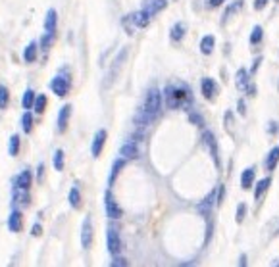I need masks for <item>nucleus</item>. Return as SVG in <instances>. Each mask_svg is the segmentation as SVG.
<instances>
[{
	"label": "nucleus",
	"instance_id": "obj_1",
	"mask_svg": "<svg viewBox=\"0 0 279 267\" xmlns=\"http://www.w3.org/2000/svg\"><path fill=\"white\" fill-rule=\"evenodd\" d=\"M164 94H166L167 108H173V110H179V108L187 106L191 102V91H189V87L167 85Z\"/></svg>",
	"mask_w": 279,
	"mask_h": 267
},
{
	"label": "nucleus",
	"instance_id": "obj_2",
	"mask_svg": "<svg viewBox=\"0 0 279 267\" xmlns=\"http://www.w3.org/2000/svg\"><path fill=\"white\" fill-rule=\"evenodd\" d=\"M162 104H164L162 93H160L158 89H150V91L147 93V96H145V102H143L141 110L154 121V117H156V115L160 113V110H162Z\"/></svg>",
	"mask_w": 279,
	"mask_h": 267
},
{
	"label": "nucleus",
	"instance_id": "obj_3",
	"mask_svg": "<svg viewBox=\"0 0 279 267\" xmlns=\"http://www.w3.org/2000/svg\"><path fill=\"white\" fill-rule=\"evenodd\" d=\"M125 58H127V48L119 50V54L115 56V60L112 62L110 71L106 73V79H104V83H102V87H104V89H108V87H112V83H114V81H115V77L119 75V69H121V65H123Z\"/></svg>",
	"mask_w": 279,
	"mask_h": 267
},
{
	"label": "nucleus",
	"instance_id": "obj_4",
	"mask_svg": "<svg viewBox=\"0 0 279 267\" xmlns=\"http://www.w3.org/2000/svg\"><path fill=\"white\" fill-rule=\"evenodd\" d=\"M106 248L112 256H119V252L123 248L121 236H119L117 229H114V227H108V231H106Z\"/></svg>",
	"mask_w": 279,
	"mask_h": 267
},
{
	"label": "nucleus",
	"instance_id": "obj_5",
	"mask_svg": "<svg viewBox=\"0 0 279 267\" xmlns=\"http://www.w3.org/2000/svg\"><path fill=\"white\" fill-rule=\"evenodd\" d=\"M104 210H106V215L110 219H119L123 215V210L119 208V204L115 202L112 190H106V196H104Z\"/></svg>",
	"mask_w": 279,
	"mask_h": 267
},
{
	"label": "nucleus",
	"instance_id": "obj_6",
	"mask_svg": "<svg viewBox=\"0 0 279 267\" xmlns=\"http://www.w3.org/2000/svg\"><path fill=\"white\" fill-rule=\"evenodd\" d=\"M119 156H121L123 160H137V158H139V146H137V142H135L133 139L125 141V142L119 146Z\"/></svg>",
	"mask_w": 279,
	"mask_h": 267
},
{
	"label": "nucleus",
	"instance_id": "obj_7",
	"mask_svg": "<svg viewBox=\"0 0 279 267\" xmlns=\"http://www.w3.org/2000/svg\"><path fill=\"white\" fill-rule=\"evenodd\" d=\"M91 244H93V223H91V217L87 215L81 225V246L83 250H87Z\"/></svg>",
	"mask_w": 279,
	"mask_h": 267
},
{
	"label": "nucleus",
	"instance_id": "obj_8",
	"mask_svg": "<svg viewBox=\"0 0 279 267\" xmlns=\"http://www.w3.org/2000/svg\"><path fill=\"white\" fill-rule=\"evenodd\" d=\"M106 137H108V133H106L104 129L97 131V135H95V139H93V144H91V154H93V158H98V156L102 154V148H104V144H106Z\"/></svg>",
	"mask_w": 279,
	"mask_h": 267
},
{
	"label": "nucleus",
	"instance_id": "obj_9",
	"mask_svg": "<svg viewBox=\"0 0 279 267\" xmlns=\"http://www.w3.org/2000/svg\"><path fill=\"white\" fill-rule=\"evenodd\" d=\"M50 91L54 93L56 96H66L67 91H69V79L67 77H62L58 75L50 81Z\"/></svg>",
	"mask_w": 279,
	"mask_h": 267
},
{
	"label": "nucleus",
	"instance_id": "obj_10",
	"mask_svg": "<svg viewBox=\"0 0 279 267\" xmlns=\"http://www.w3.org/2000/svg\"><path fill=\"white\" fill-rule=\"evenodd\" d=\"M202 142L208 146V150H210L212 158H214V161H216V165L220 167V154H218V144H216V139H214V135H212L210 131H204V133H202Z\"/></svg>",
	"mask_w": 279,
	"mask_h": 267
},
{
	"label": "nucleus",
	"instance_id": "obj_11",
	"mask_svg": "<svg viewBox=\"0 0 279 267\" xmlns=\"http://www.w3.org/2000/svg\"><path fill=\"white\" fill-rule=\"evenodd\" d=\"M216 200H218V190L214 188L200 204H198V212H200V215H204V217H208L210 215V210L214 208V204H216Z\"/></svg>",
	"mask_w": 279,
	"mask_h": 267
},
{
	"label": "nucleus",
	"instance_id": "obj_12",
	"mask_svg": "<svg viewBox=\"0 0 279 267\" xmlns=\"http://www.w3.org/2000/svg\"><path fill=\"white\" fill-rule=\"evenodd\" d=\"M200 89H202L204 98H208V100H212V98L216 96V93H218V85H216V81L210 79V77H204V79H202Z\"/></svg>",
	"mask_w": 279,
	"mask_h": 267
},
{
	"label": "nucleus",
	"instance_id": "obj_13",
	"mask_svg": "<svg viewBox=\"0 0 279 267\" xmlns=\"http://www.w3.org/2000/svg\"><path fill=\"white\" fill-rule=\"evenodd\" d=\"M31 183H33V173H31V169H23V171H21V173L16 177V188L29 190Z\"/></svg>",
	"mask_w": 279,
	"mask_h": 267
},
{
	"label": "nucleus",
	"instance_id": "obj_14",
	"mask_svg": "<svg viewBox=\"0 0 279 267\" xmlns=\"http://www.w3.org/2000/svg\"><path fill=\"white\" fill-rule=\"evenodd\" d=\"M8 229L12 231V233H19L21 229H23V215L21 212H12L10 217H8Z\"/></svg>",
	"mask_w": 279,
	"mask_h": 267
},
{
	"label": "nucleus",
	"instance_id": "obj_15",
	"mask_svg": "<svg viewBox=\"0 0 279 267\" xmlns=\"http://www.w3.org/2000/svg\"><path fill=\"white\" fill-rule=\"evenodd\" d=\"M129 17H131V21H133V25H135V27H147V25L150 23V14H148L145 8H143L141 12L131 14Z\"/></svg>",
	"mask_w": 279,
	"mask_h": 267
},
{
	"label": "nucleus",
	"instance_id": "obj_16",
	"mask_svg": "<svg viewBox=\"0 0 279 267\" xmlns=\"http://www.w3.org/2000/svg\"><path fill=\"white\" fill-rule=\"evenodd\" d=\"M69 115H71V104H66L62 106L60 113H58V131H66L67 129V123H69Z\"/></svg>",
	"mask_w": 279,
	"mask_h": 267
},
{
	"label": "nucleus",
	"instance_id": "obj_17",
	"mask_svg": "<svg viewBox=\"0 0 279 267\" xmlns=\"http://www.w3.org/2000/svg\"><path fill=\"white\" fill-rule=\"evenodd\" d=\"M56 27H58V14H56L54 8H50L47 12V17H45V31L50 33V35H54Z\"/></svg>",
	"mask_w": 279,
	"mask_h": 267
},
{
	"label": "nucleus",
	"instance_id": "obj_18",
	"mask_svg": "<svg viewBox=\"0 0 279 267\" xmlns=\"http://www.w3.org/2000/svg\"><path fill=\"white\" fill-rule=\"evenodd\" d=\"M254 177H256V169L254 167H246L243 173H241V187L246 190L250 187H254Z\"/></svg>",
	"mask_w": 279,
	"mask_h": 267
},
{
	"label": "nucleus",
	"instance_id": "obj_19",
	"mask_svg": "<svg viewBox=\"0 0 279 267\" xmlns=\"http://www.w3.org/2000/svg\"><path fill=\"white\" fill-rule=\"evenodd\" d=\"M166 6H167V0H148V2L145 4V10L150 14V17H154L158 12L166 10Z\"/></svg>",
	"mask_w": 279,
	"mask_h": 267
},
{
	"label": "nucleus",
	"instance_id": "obj_20",
	"mask_svg": "<svg viewBox=\"0 0 279 267\" xmlns=\"http://www.w3.org/2000/svg\"><path fill=\"white\" fill-rule=\"evenodd\" d=\"M185 33H187V27H185V23H175L171 29H169V39L173 41V43H179L183 37H185Z\"/></svg>",
	"mask_w": 279,
	"mask_h": 267
},
{
	"label": "nucleus",
	"instance_id": "obj_21",
	"mask_svg": "<svg viewBox=\"0 0 279 267\" xmlns=\"http://www.w3.org/2000/svg\"><path fill=\"white\" fill-rule=\"evenodd\" d=\"M270 185H272V179H270V177H266V179H262V181L256 183V188H254V200H256V202L262 200V196H264V192L270 188Z\"/></svg>",
	"mask_w": 279,
	"mask_h": 267
},
{
	"label": "nucleus",
	"instance_id": "obj_22",
	"mask_svg": "<svg viewBox=\"0 0 279 267\" xmlns=\"http://www.w3.org/2000/svg\"><path fill=\"white\" fill-rule=\"evenodd\" d=\"M214 47H216V39H214L212 35H206V37H202V41H200V52L208 56V54H212Z\"/></svg>",
	"mask_w": 279,
	"mask_h": 267
},
{
	"label": "nucleus",
	"instance_id": "obj_23",
	"mask_svg": "<svg viewBox=\"0 0 279 267\" xmlns=\"http://www.w3.org/2000/svg\"><path fill=\"white\" fill-rule=\"evenodd\" d=\"M235 81H237V89L239 91H246L248 89V71L246 69H239Z\"/></svg>",
	"mask_w": 279,
	"mask_h": 267
},
{
	"label": "nucleus",
	"instance_id": "obj_24",
	"mask_svg": "<svg viewBox=\"0 0 279 267\" xmlns=\"http://www.w3.org/2000/svg\"><path fill=\"white\" fill-rule=\"evenodd\" d=\"M279 163V146H276L270 154H268V158H266V167H268V171H274L276 167H278Z\"/></svg>",
	"mask_w": 279,
	"mask_h": 267
},
{
	"label": "nucleus",
	"instance_id": "obj_25",
	"mask_svg": "<svg viewBox=\"0 0 279 267\" xmlns=\"http://www.w3.org/2000/svg\"><path fill=\"white\" fill-rule=\"evenodd\" d=\"M37 50H39V47H37V43H31V45H27L25 47V50H23V60L25 62H35L37 60Z\"/></svg>",
	"mask_w": 279,
	"mask_h": 267
},
{
	"label": "nucleus",
	"instance_id": "obj_26",
	"mask_svg": "<svg viewBox=\"0 0 279 267\" xmlns=\"http://www.w3.org/2000/svg\"><path fill=\"white\" fill-rule=\"evenodd\" d=\"M67 200H69V206H71V208H75V210L81 206V192H79V188H77V187H73V188L69 190Z\"/></svg>",
	"mask_w": 279,
	"mask_h": 267
},
{
	"label": "nucleus",
	"instance_id": "obj_27",
	"mask_svg": "<svg viewBox=\"0 0 279 267\" xmlns=\"http://www.w3.org/2000/svg\"><path fill=\"white\" fill-rule=\"evenodd\" d=\"M35 98H37L35 91H33V89H27V91L23 93V100H21V106L25 108V110H31V108H33V104H35Z\"/></svg>",
	"mask_w": 279,
	"mask_h": 267
},
{
	"label": "nucleus",
	"instance_id": "obj_28",
	"mask_svg": "<svg viewBox=\"0 0 279 267\" xmlns=\"http://www.w3.org/2000/svg\"><path fill=\"white\" fill-rule=\"evenodd\" d=\"M17 152H19V135H12L10 142H8V154L17 156Z\"/></svg>",
	"mask_w": 279,
	"mask_h": 267
},
{
	"label": "nucleus",
	"instance_id": "obj_29",
	"mask_svg": "<svg viewBox=\"0 0 279 267\" xmlns=\"http://www.w3.org/2000/svg\"><path fill=\"white\" fill-rule=\"evenodd\" d=\"M21 127H23V133H31V129H33V115L29 110H25V113L21 117Z\"/></svg>",
	"mask_w": 279,
	"mask_h": 267
},
{
	"label": "nucleus",
	"instance_id": "obj_30",
	"mask_svg": "<svg viewBox=\"0 0 279 267\" xmlns=\"http://www.w3.org/2000/svg\"><path fill=\"white\" fill-rule=\"evenodd\" d=\"M241 6H243V0H235V2H233V6H229V8L225 10V14H223V19H222L223 23H225V21H227L231 16H235V14L241 10Z\"/></svg>",
	"mask_w": 279,
	"mask_h": 267
},
{
	"label": "nucleus",
	"instance_id": "obj_31",
	"mask_svg": "<svg viewBox=\"0 0 279 267\" xmlns=\"http://www.w3.org/2000/svg\"><path fill=\"white\" fill-rule=\"evenodd\" d=\"M123 165H125V160H123V158L114 161V165H112V175H110V179H108V185H114V181H115V177L119 175V171H121Z\"/></svg>",
	"mask_w": 279,
	"mask_h": 267
},
{
	"label": "nucleus",
	"instance_id": "obj_32",
	"mask_svg": "<svg viewBox=\"0 0 279 267\" xmlns=\"http://www.w3.org/2000/svg\"><path fill=\"white\" fill-rule=\"evenodd\" d=\"M262 37H264V29H262L260 25H256V27L252 29V35H250V45H258V43L262 41Z\"/></svg>",
	"mask_w": 279,
	"mask_h": 267
},
{
	"label": "nucleus",
	"instance_id": "obj_33",
	"mask_svg": "<svg viewBox=\"0 0 279 267\" xmlns=\"http://www.w3.org/2000/svg\"><path fill=\"white\" fill-rule=\"evenodd\" d=\"M52 163H54L56 171H62V169H64V150H56Z\"/></svg>",
	"mask_w": 279,
	"mask_h": 267
},
{
	"label": "nucleus",
	"instance_id": "obj_34",
	"mask_svg": "<svg viewBox=\"0 0 279 267\" xmlns=\"http://www.w3.org/2000/svg\"><path fill=\"white\" fill-rule=\"evenodd\" d=\"M33 108H35V111H37V113H43V111H45V108H47V96H45V94L37 96Z\"/></svg>",
	"mask_w": 279,
	"mask_h": 267
},
{
	"label": "nucleus",
	"instance_id": "obj_35",
	"mask_svg": "<svg viewBox=\"0 0 279 267\" xmlns=\"http://www.w3.org/2000/svg\"><path fill=\"white\" fill-rule=\"evenodd\" d=\"M10 102V93H8V87L0 85V108H6Z\"/></svg>",
	"mask_w": 279,
	"mask_h": 267
},
{
	"label": "nucleus",
	"instance_id": "obj_36",
	"mask_svg": "<svg viewBox=\"0 0 279 267\" xmlns=\"http://www.w3.org/2000/svg\"><path fill=\"white\" fill-rule=\"evenodd\" d=\"M246 215V204H239L237 206V223H243Z\"/></svg>",
	"mask_w": 279,
	"mask_h": 267
},
{
	"label": "nucleus",
	"instance_id": "obj_37",
	"mask_svg": "<svg viewBox=\"0 0 279 267\" xmlns=\"http://www.w3.org/2000/svg\"><path fill=\"white\" fill-rule=\"evenodd\" d=\"M52 39H54V35H50V33H47L45 37H43V41H41V45H43V48L47 50L50 45H52Z\"/></svg>",
	"mask_w": 279,
	"mask_h": 267
},
{
	"label": "nucleus",
	"instance_id": "obj_38",
	"mask_svg": "<svg viewBox=\"0 0 279 267\" xmlns=\"http://www.w3.org/2000/svg\"><path fill=\"white\" fill-rule=\"evenodd\" d=\"M112 267H125L127 266V260L125 258H119V256H114V262L110 264Z\"/></svg>",
	"mask_w": 279,
	"mask_h": 267
},
{
	"label": "nucleus",
	"instance_id": "obj_39",
	"mask_svg": "<svg viewBox=\"0 0 279 267\" xmlns=\"http://www.w3.org/2000/svg\"><path fill=\"white\" fill-rule=\"evenodd\" d=\"M268 6V0H254V10H264Z\"/></svg>",
	"mask_w": 279,
	"mask_h": 267
},
{
	"label": "nucleus",
	"instance_id": "obj_40",
	"mask_svg": "<svg viewBox=\"0 0 279 267\" xmlns=\"http://www.w3.org/2000/svg\"><path fill=\"white\" fill-rule=\"evenodd\" d=\"M41 233H43V231H41V225H39V223H35V225H33V229H31V235H33V236H41Z\"/></svg>",
	"mask_w": 279,
	"mask_h": 267
},
{
	"label": "nucleus",
	"instance_id": "obj_41",
	"mask_svg": "<svg viewBox=\"0 0 279 267\" xmlns=\"http://www.w3.org/2000/svg\"><path fill=\"white\" fill-rule=\"evenodd\" d=\"M246 264H248V260H246V256L243 254V256L239 258V266H241V267H245V266H246Z\"/></svg>",
	"mask_w": 279,
	"mask_h": 267
},
{
	"label": "nucleus",
	"instance_id": "obj_42",
	"mask_svg": "<svg viewBox=\"0 0 279 267\" xmlns=\"http://www.w3.org/2000/svg\"><path fill=\"white\" fill-rule=\"evenodd\" d=\"M223 2H225V0H210V6H212V8H218V6H222Z\"/></svg>",
	"mask_w": 279,
	"mask_h": 267
},
{
	"label": "nucleus",
	"instance_id": "obj_43",
	"mask_svg": "<svg viewBox=\"0 0 279 267\" xmlns=\"http://www.w3.org/2000/svg\"><path fill=\"white\" fill-rule=\"evenodd\" d=\"M223 202V187L218 188V204H222Z\"/></svg>",
	"mask_w": 279,
	"mask_h": 267
},
{
	"label": "nucleus",
	"instance_id": "obj_44",
	"mask_svg": "<svg viewBox=\"0 0 279 267\" xmlns=\"http://www.w3.org/2000/svg\"><path fill=\"white\" fill-rule=\"evenodd\" d=\"M239 113L245 115V102H243V100H239Z\"/></svg>",
	"mask_w": 279,
	"mask_h": 267
},
{
	"label": "nucleus",
	"instance_id": "obj_45",
	"mask_svg": "<svg viewBox=\"0 0 279 267\" xmlns=\"http://www.w3.org/2000/svg\"><path fill=\"white\" fill-rule=\"evenodd\" d=\"M43 169H45V165H39V181H43Z\"/></svg>",
	"mask_w": 279,
	"mask_h": 267
}]
</instances>
